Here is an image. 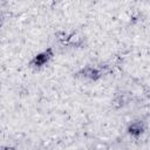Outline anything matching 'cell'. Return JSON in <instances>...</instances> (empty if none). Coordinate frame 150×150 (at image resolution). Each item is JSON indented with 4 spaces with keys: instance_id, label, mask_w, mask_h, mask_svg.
Listing matches in <instances>:
<instances>
[{
    "instance_id": "obj_3",
    "label": "cell",
    "mask_w": 150,
    "mask_h": 150,
    "mask_svg": "<svg viewBox=\"0 0 150 150\" xmlns=\"http://www.w3.org/2000/svg\"><path fill=\"white\" fill-rule=\"evenodd\" d=\"M82 73H83V76L89 77V79H91V80H97V79L101 77V75H102V73L100 71V69L94 68V67H87L86 69L82 70Z\"/></svg>"
},
{
    "instance_id": "obj_1",
    "label": "cell",
    "mask_w": 150,
    "mask_h": 150,
    "mask_svg": "<svg viewBox=\"0 0 150 150\" xmlns=\"http://www.w3.org/2000/svg\"><path fill=\"white\" fill-rule=\"evenodd\" d=\"M53 56H54L53 50H52L50 48H48V49H46V50H43V52L36 54V55L32 59L30 66H32V67H35V68H40V67L47 64V63L52 60Z\"/></svg>"
},
{
    "instance_id": "obj_2",
    "label": "cell",
    "mask_w": 150,
    "mask_h": 150,
    "mask_svg": "<svg viewBox=\"0 0 150 150\" xmlns=\"http://www.w3.org/2000/svg\"><path fill=\"white\" fill-rule=\"evenodd\" d=\"M144 129H145V127H144V123L142 121H135V122L130 123V125L128 128V132L131 136L137 137L144 132Z\"/></svg>"
}]
</instances>
